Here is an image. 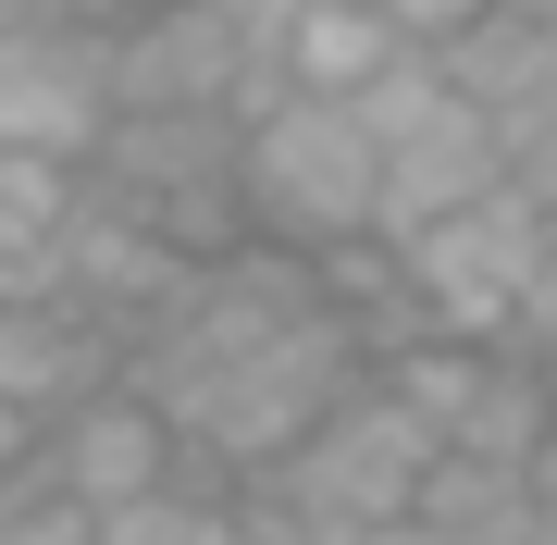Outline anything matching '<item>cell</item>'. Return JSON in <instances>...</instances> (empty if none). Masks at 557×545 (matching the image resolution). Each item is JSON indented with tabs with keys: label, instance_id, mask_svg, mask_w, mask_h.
<instances>
[{
	"label": "cell",
	"instance_id": "cell-1",
	"mask_svg": "<svg viewBox=\"0 0 557 545\" xmlns=\"http://www.w3.org/2000/svg\"><path fill=\"white\" fill-rule=\"evenodd\" d=\"M372 372L359 335L322 310V261L310 248H273V236H236L211 261H186L174 310L124 347V384L174 422V446L199 471H260L285 459L347 384Z\"/></svg>",
	"mask_w": 557,
	"mask_h": 545
},
{
	"label": "cell",
	"instance_id": "cell-2",
	"mask_svg": "<svg viewBox=\"0 0 557 545\" xmlns=\"http://www.w3.org/2000/svg\"><path fill=\"white\" fill-rule=\"evenodd\" d=\"M236 199H248V236H273V248H347V236H372L384 149L347 100L285 87L273 112L236 124Z\"/></svg>",
	"mask_w": 557,
	"mask_h": 545
},
{
	"label": "cell",
	"instance_id": "cell-3",
	"mask_svg": "<svg viewBox=\"0 0 557 545\" xmlns=\"http://www.w3.org/2000/svg\"><path fill=\"white\" fill-rule=\"evenodd\" d=\"M87 186L149 223L161 248L211 261V248L248 236V199H236V124L223 112H112V137L87 149Z\"/></svg>",
	"mask_w": 557,
	"mask_h": 545
},
{
	"label": "cell",
	"instance_id": "cell-4",
	"mask_svg": "<svg viewBox=\"0 0 557 545\" xmlns=\"http://www.w3.org/2000/svg\"><path fill=\"white\" fill-rule=\"evenodd\" d=\"M409 261V298H421V323L434 335H471V347H508L520 323V285L545 273V211L520 199V186H483L471 211H446V223H421V236H384Z\"/></svg>",
	"mask_w": 557,
	"mask_h": 545
},
{
	"label": "cell",
	"instance_id": "cell-5",
	"mask_svg": "<svg viewBox=\"0 0 557 545\" xmlns=\"http://www.w3.org/2000/svg\"><path fill=\"white\" fill-rule=\"evenodd\" d=\"M372 372L397 384V409L446 446V459H508L520 471L545 446V422H557V384H545V360H520V347L421 335V347H397V360H372Z\"/></svg>",
	"mask_w": 557,
	"mask_h": 545
},
{
	"label": "cell",
	"instance_id": "cell-6",
	"mask_svg": "<svg viewBox=\"0 0 557 545\" xmlns=\"http://www.w3.org/2000/svg\"><path fill=\"white\" fill-rule=\"evenodd\" d=\"M273 484H298L335 533H372V521H409V496H421V471H434V434L397 409V384L384 372H359L322 422L285 446V459H260Z\"/></svg>",
	"mask_w": 557,
	"mask_h": 545
},
{
	"label": "cell",
	"instance_id": "cell-7",
	"mask_svg": "<svg viewBox=\"0 0 557 545\" xmlns=\"http://www.w3.org/2000/svg\"><path fill=\"white\" fill-rule=\"evenodd\" d=\"M112 38H75V25H0V149H38V162H75L112 137Z\"/></svg>",
	"mask_w": 557,
	"mask_h": 545
},
{
	"label": "cell",
	"instance_id": "cell-8",
	"mask_svg": "<svg viewBox=\"0 0 557 545\" xmlns=\"http://www.w3.org/2000/svg\"><path fill=\"white\" fill-rule=\"evenodd\" d=\"M186 471V446H174V422L137 397V384H100V397H75L62 422L38 434V484L62 496V508H87V521H112V508H137L149 484H174Z\"/></svg>",
	"mask_w": 557,
	"mask_h": 545
},
{
	"label": "cell",
	"instance_id": "cell-9",
	"mask_svg": "<svg viewBox=\"0 0 557 545\" xmlns=\"http://www.w3.org/2000/svg\"><path fill=\"white\" fill-rule=\"evenodd\" d=\"M434 62H446L458 100L496 124V149L557 137V25H545V13H508V0H483L458 38H434Z\"/></svg>",
	"mask_w": 557,
	"mask_h": 545
},
{
	"label": "cell",
	"instance_id": "cell-10",
	"mask_svg": "<svg viewBox=\"0 0 557 545\" xmlns=\"http://www.w3.org/2000/svg\"><path fill=\"white\" fill-rule=\"evenodd\" d=\"M483 186H508V149H496V124H483L471 100H446L434 124L384 137V199H372V236H421V223L471 211Z\"/></svg>",
	"mask_w": 557,
	"mask_h": 545
},
{
	"label": "cell",
	"instance_id": "cell-11",
	"mask_svg": "<svg viewBox=\"0 0 557 545\" xmlns=\"http://www.w3.org/2000/svg\"><path fill=\"white\" fill-rule=\"evenodd\" d=\"M124 372V347L100 323H75L62 298H0V397L25 409V422H62L75 397H100V384Z\"/></svg>",
	"mask_w": 557,
	"mask_h": 545
},
{
	"label": "cell",
	"instance_id": "cell-12",
	"mask_svg": "<svg viewBox=\"0 0 557 545\" xmlns=\"http://www.w3.org/2000/svg\"><path fill=\"white\" fill-rule=\"evenodd\" d=\"M397 50H409V25L384 13V0H298V13H285V87H322V100L372 87Z\"/></svg>",
	"mask_w": 557,
	"mask_h": 545
},
{
	"label": "cell",
	"instance_id": "cell-13",
	"mask_svg": "<svg viewBox=\"0 0 557 545\" xmlns=\"http://www.w3.org/2000/svg\"><path fill=\"white\" fill-rule=\"evenodd\" d=\"M409 521L434 533V545H520V521H533V484H520L508 459H446V446H434V471H421Z\"/></svg>",
	"mask_w": 557,
	"mask_h": 545
},
{
	"label": "cell",
	"instance_id": "cell-14",
	"mask_svg": "<svg viewBox=\"0 0 557 545\" xmlns=\"http://www.w3.org/2000/svg\"><path fill=\"white\" fill-rule=\"evenodd\" d=\"M100 545H248V521H236V496H223V471L186 459L174 484H149L137 508H112Z\"/></svg>",
	"mask_w": 557,
	"mask_h": 545
},
{
	"label": "cell",
	"instance_id": "cell-15",
	"mask_svg": "<svg viewBox=\"0 0 557 545\" xmlns=\"http://www.w3.org/2000/svg\"><path fill=\"white\" fill-rule=\"evenodd\" d=\"M75 162H38V149H0V285H13L38 248L62 236V211H75Z\"/></svg>",
	"mask_w": 557,
	"mask_h": 545
},
{
	"label": "cell",
	"instance_id": "cell-16",
	"mask_svg": "<svg viewBox=\"0 0 557 545\" xmlns=\"http://www.w3.org/2000/svg\"><path fill=\"white\" fill-rule=\"evenodd\" d=\"M508 186L545 211V236H557V137H533V149H508Z\"/></svg>",
	"mask_w": 557,
	"mask_h": 545
},
{
	"label": "cell",
	"instance_id": "cell-17",
	"mask_svg": "<svg viewBox=\"0 0 557 545\" xmlns=\"http://www.w3.org/2000/svg\"><path fill=\"white\" fill-rule=\"evenodd\" d=\"M25 459H38V422H25V409H13V397H0V484H13V471H25Z\"/></svg>",
	"mask_w": 557,
	"mask_h": 545
},
{
	"label": "cell",
	"instance_id": "cell-18",
	"mask_svg": "<svg viewBox=\"0 0 557 545\" xmlns=\"http://www.w3.org/2000/svg\"><path fill=\"white\" fill-rule=\"evenodd\" d=\"M520 484H533V508H557V422H545V446L520 459Z\"/></svg>",
	"mask_w": 557,
	"mask_h": 545
},
{
	"label": "cell",
	"instance_id": "cell-19",
	"mask_svg": "<svg viewBox=\"0 0 557 545\" xmlns=\"http://www.w3.org/2000/svg\"><path fill=\"white\" fill-rule=\"evenodd\" d=\"M347 545H434L421 521H372V533H347Z\"/></svg>",
	"mask_w": 557,
	"mask_h": 545
},
{
	"label": "cell",
	"instance_id": "cell-20",
	"mask_svg": "<svg viewBox=\"0 0 557 545\" xmlns=\"http://www.w3.org/2000/svg\"><path fill=\"white\" fill-rule=\"evenodd\" d=\"M508 13H545V25H557V0H508Z\"/></svg>",
	"mask_w": 557,
	"mask_h": 545
},
{
	"label": "cell",
	"instance_id": "cell-21",
	"mask_svg": "<svg viewBox=\"0 0 557 545\" xmlns=\"http://www.w3.org/2000/svg\"><path fill=\"white\" fill-rule=\"evenodd\" d=\"M545 384H557V360H545Z\"/></svg>",
	"mask_w": 557,
	"mask_h": 545
}]
</instances>
